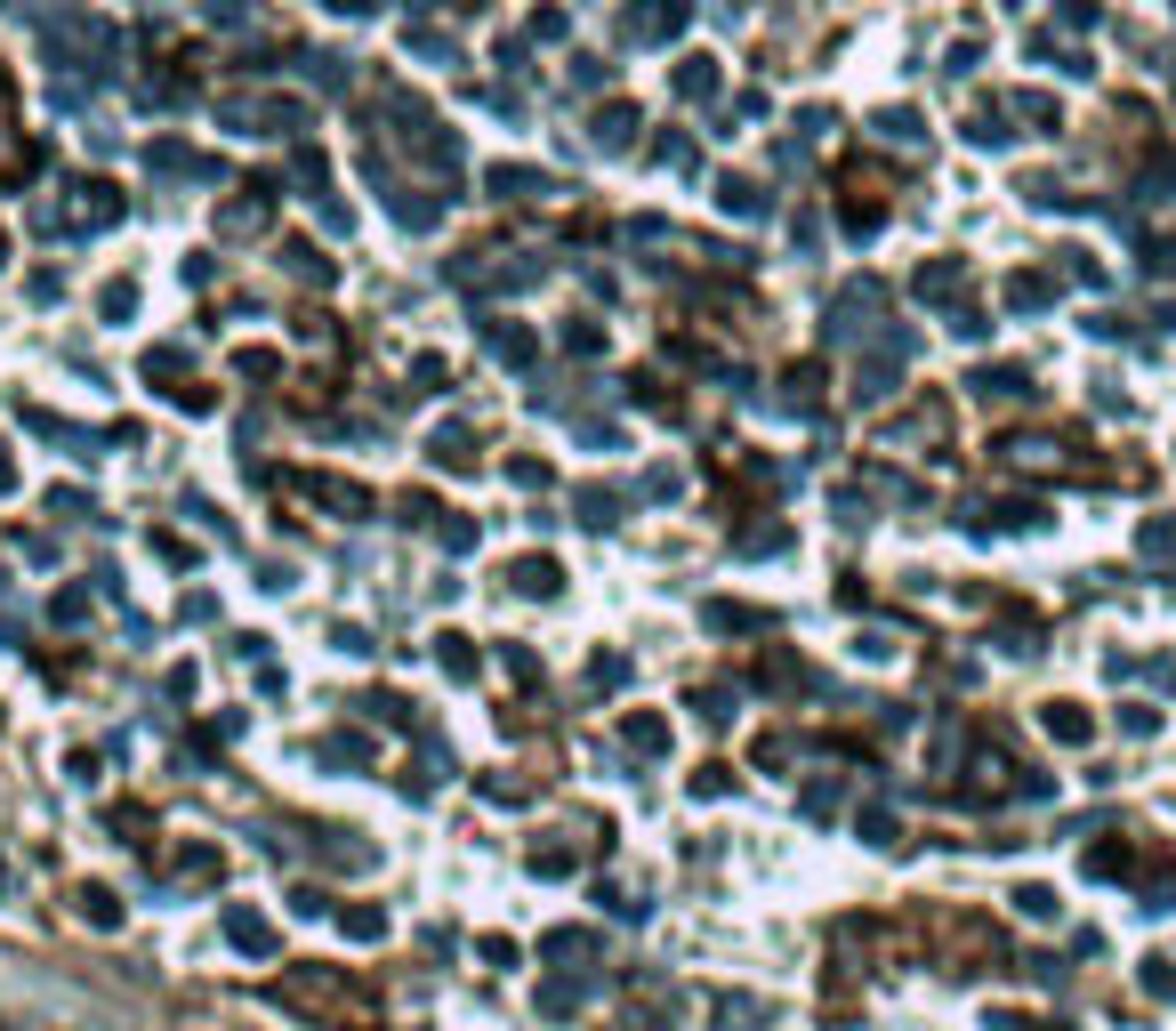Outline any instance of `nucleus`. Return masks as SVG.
I'll return each mask as SVG.
<instances>
[{
  "label": "nucleus",
  "mask_w": 1176,
  "mask_h": 1031,
  "mask_svg": "<svg viewBox=\"0 0 1176 1031\" xmlns=\"http://www.w3.org/2000/svg\"><path fill=\"white\" fill-rule=\"evenodd\" d=\"M693 709H702L709 725H725V718H734V693H725V686H709V693H702V702H693Z\"/></svg>",
  "instance_id": "nucleus-11"
},
{
  "label": "nucleus",
  "mask_w": 1176,
  "mask_h": 1031,
  "mask_svg": "<svg viewBox=\"0 0 1176 1031\" xmlns=\"http://www.w3.org/2000/svg\"><path fill=\"white\" fill-rule=\"evenodd\" d=\"M444 677H460V686L476 677V653H468V637H444Z\"/></svg>",
  "instance_id": "nucleus-6"
},
{
  "label": "nucleus",
  "mask_w": 1176,
  "mask_h": 1031,
  "mask_svg": "<svg viewBox=\"0 0 1176 1031\" xmlns=\"http://www.w3.org/2000/svg\"><path fill=\"white\" fill-rule=\"evenodd\" d=\"M492 355H508V363H532V339H525V331H492Z\"/></svg>",
  "instance_id": "nucleus-9"
},
{
  "label": "nucleus",
  "mask_w": 1176,
  "mask_h": 1031,
  "mask_svg": "<svg viewBox=\"0 0 1176 1031\" xmlns=\"http://www.w3.org/2000/svg\"><path fill=\"white\" fill-rule=\"evenodd\" d=\"M589 951H597V943L573 935V927H557V935H548V960H589Z\"/></svg>",
  "instance_id": "nucleus-8"
},
{
  "label": "nucleus",
  "mask_w": 1176,
  "mask_h": 1031,
  "mask_svg": "<svg viewBox=\"0 0 1176 1031\" xmlns=\"http://www.w3.org/2000/svg\"><path fill=\"white\" fill-rule=\"evenodd\" d=\"M315 758H323V766H363L371 750H363L355 734H331V742H315Z\"/></svg>",
  "instance_id": "nucleus-4"
},
{
  "label": "nucleus",
  "mask_w": 1176,
  "mask_h": 1031,
  "mask_svg": "<svg viewBox=\"0 0 1176 1031\" xmlns=\"http://www.w3.org/2000/svg\"><path fill=\"white\" fill-rule=\"evenodd\" d=\"M629 750L661 758V750H670V725H661V718H629Z\"/></svg>",
  "instance_id": "nucleus-3"
},
{
  "label": "nucleus",
  "mask_w": 1176,
  "mask_h": 1031,
  "mask_svg": "<svg viewBox=\"0 0 1176 1031\" xmlns=\"http://www.w3.org/2000/svg\"><path fill=\"white\" fill-rule=\"evenodd\" d=\"M621 677H629V661H621V653H605L597 670H589V686H597V693H613V686H621Z\"/></svg>",
  "instance_id": "nucleus-10"
},
{
  "label": "nucleus",
  "mask_w": 1176,
  "mask_h": 1031,
  "mask_svg": "<svg viewBox=\"0 0 1176 1031\" xmlns=\"http://www.w3.org/2000/svg\"><path fill=\"white\" fill-rule=\"evenodd\" d=\"M863 838H870V847H895V822L879 815V806H870V815H863Z\"/></svg>",
  "instance_id": "nucleus-14"
},
{
  "label": "nucleus",
  "mask_w": 1176,
  "mask_h": 1031,
  "mask_svg": "<svg viewBox=\"0 0 1176 1031\" xmlns=\"http://www.w3.org/2000/svg\"><path fill=\"white\" fill-rule=\"evenodd\" d=\"M226 935L242 943V951H274V935H267V919H251V911H226Z\"/></svg>",
  "instance_id": "nucleus-2"
},
{
  "label": "nucleus",
  "mask_w": 1176,
  "mask_h": 1031,
  "mask_svg": "<svg viewBox=\"0 0 1176 1031\" xmlns=\"http://www.w3.org/2000/svg\"><path fill=\"white\" fill-rule=\"evenodd\" d=\"M613 508H621V492H605V484H597V492H580V525H597V532H605V525H613Z\"/></svg>",
  "instance_id": "nucleus-5"
},
{
  "label": "nucleus",
  "mask_w": 1176,
  "mask_h": 1031,
  "mask_svg": "<svg viewBox=\"0 0 1176 1031\" xmlns=\"http://www.w3.org/2000/svg\"><path fill=\"white\" fill-rule=\"evenodd\" d=\"M508 580H516L525 597H548V589H557V564H548V557H525V564H516Z\"/></svg>",
  "instance_id": "nucleus-1"
},
{
  "label": "nucleus",
  "mask_w": 1176,
  "mask_h": 1031,
  "mask_svg": "<svg viewBox=\"0 0 1176 1031\" xmlns=\"http://www.w3.org/2000/svg\"><path fill=\"white\" fill-rule=\"evenodd\" d=\"M1048 725L1064 734V742H1088V718H1080V709H1048Z\"/></svg>",
  "instance_id": "nucleus-12"
},
{
  "label": "nucleus",
  "mask_w": 1176,
  "mask_h": 1031,
  "mask_svg": "<svg viewBox=\"0 0 1176 1031\" xmlns=\"http://www.w3.org/2000/svg\"><path fill=\"white\" fill-rule=\"evenodd\" d=\"M380 927H387L380 911H347V935H355V943H371V935H380Z\"/></svg>",
  "instance_id": "nucleus-13"
},
{
  "label": "nucleus",
  "mask_w": 1176,
  "mask_h": 1031,
  "mask_svg": "<svg viewBox=\"0 0 1176 1031\" xmlns=\"http://www.w3.org/2000/svg\"><path fill=\"white\" fill-rule=\"evenodd\" d=\"M580 999H589V983H548V992H541V1008H548V1015H573Z\"/></svg>",
  "instance_id": "nucleus-7"
}]
</instances>
